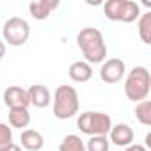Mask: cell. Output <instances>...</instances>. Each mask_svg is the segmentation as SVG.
I'll return each instance as SVG.
<instances>
[{
  "label": "cell",
  "instance_id": "6da1fadb",
  "mask_svg": "<svg viewBox=\"0 0 151 151\" xmlns=\"http://www.w3.org/2000/svg\"><path fill=\"white\" fill-rule=\"evenodd\" d=\"M77 43L86 57V62H101L107 57V45L103 34L94 27H84L77 34Z\"/></svg>",
  "mask_w": 151,
  "mask_h": 151
},
{
  "label": "cell",
  "instance_id": "7a4b0ae2",
  "mask_svg": "<svg viewBox=\"0 0 151 151\" xmlns=\"http://www.w3.org/2000/svg\"><path fill=\"white\" fill-rule=\"evenodd\" d=\"M151 91V73L144 66H135L124 80V94L128 100L139 103L147 98Z\"/></svg>",
  "mask_w": 151,
  "mask_h": 151
},
{
  "label": "cell",
  "instance_id": "3957f363",
  "mask_svg": "<svg viewBox=\"0 0 151 151\" xmlns=\"http://www.w3.org/2000/svg\"><path fill=\"white\" fill-rule=\"evenodd\" d=\"M80 100L73 86H59L53 94V116L57 119H69L78 112Z\"/></svg>",
  "mask_w": 151,
  "mask_h": 151
},
{
  "label": "cell",
  "instance_id": "277c9868",
  "mask_svg": "<svg viewBox=\"0 0 151 151\" xmlns=\"http://www.w3.org/2000/svg\"><path fill=\"white\" fill-rule=\"evenodd\" d=\"M80 132L87 133V135H109L110 128H112V119L109 114L105 112H84L80 114L78 121H77Z\"/></svg>",
  "mask_w": 151,
  "mask_h": 151
},
{
  "label": "cell",
  "instance_id": "5b68a950",
  "mask_svg": "<svg viewBox=\"0 0 151 151\" xmlns=\"http://www.w3.org/2000/svg\"><path fill=\"white\" fill-rule=\"evenodd\" d=\"M2 36H4L6 43H9L13 46H20V45L27 43V39H29L30 25L22 16H11L6 20V23L2 27Z\"/></svg>",
  "mask_w": 151,
  "mask_h": 151
},
{
  "label": "cell",
  "instance_id": "8992f818",
  "mask_svg": "<svg viewBox=\"0 0 151 151\" xmlns=\"http://www.w3.org/2000/svg\"><path fill=\"white\" fill-rule=\"evenodd\" d=\"M124 73H126L124 60H121L119 57H112V59H109V60H105L101 64L100 77L107 84H117L124 77Z\"/></svg>",
  "mask_w": 151,
  "mask_h": 151
},
{
  "label": "cell",
  "instance_id": "52a82bcc",
  "mask_svg": "<svg viewBox=\"0 0 151 151\" xmlns=\"http://www.w3.org/2000/svg\"><path fill=\"white\" fill-rule=\"evenodd\" d=\"M4 103L9 109H16V107L29 109L30 101H29L27 89H23L20 86H9V87H6V91H4Z\"/></svg>",
  "mask_w": 151,
  "mask_h": 151
},
{
  "label": "cell",
  "instance_id": "ba28073f",
  "mask_svg": "<svg viewBox=\"0 0 151 151\" xmlns=\"http://www.w3.org/2000/svg\"><path fill=\"white\" fill-rule=\"evenodd\" d=\"M109 137H110V142H114L116 146L119 147H126L133 142V130L130 124L126 123H117V124H112L110 132H109Z\"/></svg>",
  "mask_w": 151,
  "mask_h": 151
},
{
  "label": "cell",
  "instance_id": "9c48e42d",
  "mask_svg": "<svg viewBox=\"0 0 151 151\" xmlns=\"http://www.w3.org/2000/svg\"><path fill=\"white\" fill-rule=\"evenodd\" d=\"M27 94H29V101L37 107V109H45L50 105L52 101V96H50V91L46 86L43 84H36V86H30L27 89Z\"/></svg>",
  "mask_w": 151,
  "mask_h": 151
},
{
  "label": "cell",
  "instance_id": "30bf717a",
  "mask_svg": "<svg viewBox=\"0 0 151 151\" xmlns=\"http://www.w3.org/2000/svg\"><path fill=\"white\" fill-rule=\"evenodd\" d=\"M55 7H59V0H32L29 4V11L36 20H46Z\"/></svg>",
  "mask_w": 151,
  "mask_h": 151
},
{
  "label": "cell",
  "instance_id": "8fae6325",
  "mask_svg": "<svg viewBox=\"0 0 151 151\" xmlns=\"http://www.w3.org/2000/svg\"><path fill=\"white\" fill-rule=\"evenodd\" d=\"M68 73H69V78L73 82H80L82 84V82H87L93 77V68L86 60H75V62H71Z\"/></svg>",
  "mask_w": 151,
  "mask_h": 151
},
{
  "label": "cell",
  "instance_id": "7c38bea8",
  "mask_svg": "<svg viewBox=\"0 0 151 151\" xmlns=\"http://www.w3.org/2000/svg\"><path fill=\"white\" fill-rule=\"evenodd\" d=\"M20 140H22V146H23L25 149H29V151H39V149L43 147V144H45L43 135H41L37 130H30V128L22 132Z\"/></svg>",
  "mask_w": 151,
  "mask_h": 151
},
{
  "label": "cell",
  "instance_id": "4fadbf2b",
  "mask_svg": "<svg viewBox=\"0 0 151 151\" xmlns=\"http://www.w3.org/2000/svg\"><path fill=\"white\" fill-rule=\"evenodd\" d=\"M30 123V112L25 107L9 109V124L14 128H27Z\"/></svg>",
  "mask_w": 151,
  "mask_h": 151
},
{
  "label": "cell",
  "instance_id": "5bb4252c",
  "mask_svg": "<svg viewBox=\"0 0 151 151\" xmlns=\"http://www.w3.org/2000/svg\"><path fill=\"white\" fill-rule=\"evenodd\" d=\"M139 36L146 45H151V11L140 13V16H139Z\"/></svg>",
  "mask_w": 151,
  "mask_h": 151
},
{
  "label": "cell",
  "instance_id": "9a60e30c",
  "mask_svg": "<svg viewBox=\"0 0 151 151\" xmlns=\"http://www.w3.org/2000/svg\"><path fill=\"white\" fill-rule=\"evenodd\" d=\"M123 7H124V0H107V2H103V13L109 20L119 22Z\"/></svg>",
  "mask_w": 151,
  "mask_h": 151
},
{
  "label": "cell",
  "instance_id": "2e32d148",
  "mask_svg": "<svg viewBox=\"0 0 151 151\" xmlns=\"http://www.w3.org/2000/svg\"><path fill=\"white\" fill-rule=\"evenodd\" d=\"M59 151H86V144L78 135H66L59 146Z\"/></svg>",
  "mask_w": 151,
  "mask_h": 151
},
{
  "label": "cell",
  "instance_id": "e0dca14e",
  "mask_svg": "<svg viewBox=\"0 0 151 151\" xmlns=\"http://www.w3.org/2000/svg\"><path fill=\"white\" fill-rule=\"evenodd\" d=\"M135 117L144 126L151 124V101L149 100H142V101L137 103V107H135Z\"/></svg>",
  "mask_w": 151,
  "mask_h": 151
},
{
  "label": "cell",
  "instance_id": "ac0fdd59",
  "mask_svg": "<svg viewBox=\"0 0 151 151\" xmlns=\"http://www.w3.org/2000/svg\"><path fill=\"white\" fill-rule=\"evenodd\" d=\"M139 16H140V6L137 2H133V0H124V7H123L119 22L130 23V22H135Z\"/></svg>",
  "mask_w": 151,
  "mask_h": 151
},
{
  "label": "cell",
  "instance_id": "d6986e66",
  "mask_svg": "<svg viewBox=\"0 0 151 151\" xmlns=\"http://www.w3.org/2000/svg\"><path fill=\"white\" fill-rule=\"evenodd\" d=\"M86 151H109V137L93 135L86 144Z\"/></svg>",
  "mask_w": 151,
  "mask_h": 151
},
{
  "label": "cell",
  "instance_id": "ffe728a7",
  "mask_svg": "<svg viewBox=\"0 0 151 151\" xmlns=\"http://www.w3.org/2000/svg\"><path fill=\"white\" fill-rule=\"evenodd\" d=\"M11 144H13V132H11L9 124L0 123V151H4Z\"/></svg>",
  "mask_w": 151,
  "mask_h": 151
},
{
  "label": "cell",
  "instance_id": "44dd1931",
  "mask_svg": "<svg viewBox=\"0 0 151 151\" xmlns=\"http://www.w3.org/2000/svg\"><path fill=\"white\" fill-rule=\"evenodd\" d=\"M124 151H147V149H146V146H142V144H130V146H126Z\"/></svg>",
  "mask_w": 151,
  "mask_h": 151
},
{
  "label": "cell",
  "instance_id": "7402d4cb",
  "mask_svg": "<svg viewBox=\"0 0 151 151\" xmlns=\"http://www.w3.org/2000/svg\"><path fill=\"white\" fill-rule=\"evenodd\" d=\"M4 151H22V146H18V144H14V142H13V144H11L9 147H6Z\"/></svg>",
  "mask_w": 151,
  "mask_h": 151
},
{
  "label": "cell",
  "instance_id": "603a6c76",
  "mask_svg": "<svg viewBox=\"0 0 151 151\" xmlns=\"http://www.w3.org/2000/svg\"><path fill=\"white\" fill-rule=\"evenodd\" d=\"M6 55V45H4V41L0 39V59H2Z\"/></svg>",
  "mask_w": 151,
  "mask_h": 151
},
{
  "label": "cell",
  "instance_id": "cb8c5ba5",
  "mask_svg": "<svg viewBox=\"0 0 151 151\" xmlns=\"http://www.w3.org/2000/svg\"><path fill=\"white\" fill-rule=\"evenodd\" d=\"M147 147H151V133L146 135V149H147Z\"/></svg>",
  "mask_w": 151,
  "mask_h": 151
}]
</instances>
